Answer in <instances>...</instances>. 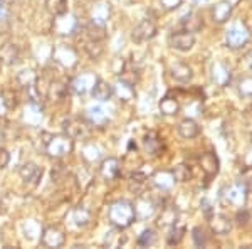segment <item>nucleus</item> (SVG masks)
Returning a JSON list of instances; mask_svg holds the SVG:
<instances>
[{
  "label": "nucleus",
  "instance_id": "1",
  "mask_svg": "<svg viewBox=\"0 0 252 249\" xmlns=\"http://www.w3.org/2000/svg\"><path fill=\"white\" fill-rule=\"evenodd\" d=\"M108 220L111 222L113 227L123 231L128 229L133 222L136 220L135 206L133 202L126 201V199H120V201L113 202L108 209Z\"/></svg>",
  "mask_w": 252,
  "mask_h": 249
},
{
  "label": "nucleus",
  "instance_id": "2",
  "mask_svg": "<svg viewBox=\"0 0 252 249\" xmlns=\"http://www.w3.org/2000/svg\"><path fill=\"white\" fill-rule=\"evenodd\" d=\"M44 140V150L49 157L52 158H63L66 155L72 153L74 150V138H71L66 133L61 135H51V133H42Z\"/></svg>",
  "mask_w": 252,
  "mask_h": 249
},
{
  "label": "nucleus",
  "instance_id": "3",
  "mask_svg": "<svg viewBox=\"0 0 252 249\" xmlns=\"http://www.w3.org/2000/svg\"><path fill=\"white\" fill-rule=\"evenodd\" d=\"M222 202L227 206H234V207H244L247 204V197H249V187L247 183L241 180L235 182L230 187H225L220 194Z\"/></svg>",
  "mask_w": 252,
  "mask_h": 249
},
{
  "label": "nucleus",
  "instance_id": "4",
  "mask_svg": "<svg viewBox=\"0 0 252 249\" xmlns=\"http://www.w3.org/2000/svg\"><path fill=\"white\" fill-rule=\"evenodd\" d=\"M252 37V32L244 22H235L229 27L225 32V44L230 49H242L244 46L249 44Z\"/></svg>",
  "mask_w": 252,
  "mask_h": 249
},
{
  "label": "nucleus",
  "instance_id": "5",
  "mask_svg": "<svg viewBox=\"0 0 252 249\" xmlns=\"http://www.w3.org/2000/svg\"><path fill=\"white\" fill-rule=\"evenodd\" d=\"M52 61L58 63L59 66L66 68V69H72L78 64V51H76L72 46L69 44H58V46L52 47Z\"/></svg>",
  "mask_w": 252,
  "mask_h": 249
},
{
  "label": "nucleus",
  "instance_id": "6",
  "mask_svg": "<svg viewBox=\"0 0 252 249\" xmlns=\"http://www.w3.org/2000/svg\"><path fill=\"white\" fill-rule=\"evenodd\" d=\"M79 29V20L76 19V15L66 14L63 15H56L54 22H52V31L56 32L61 37H67V36H72L74 32H78Z\"/></svg>",
  "mask_w": 252,
  "mask_h": 249
},
{
  "label": "nucleus",
  "instance_id": "7",
  "mask_svg": "<svg viewBox=\"0 0 252 249\" xmlns=\"http://www.w3.org/2000/svg\"><path fill=\"white\" fill-rule=\"evenodd\" d=\"M158 27L152 19H143L140 24L131 31V39L136 44H143L146 40H152L157 36Z\"/></svg>",
  "mask_w": 252,
  "mask_h": 249
},
{
  "label": "nucleus",
  "instance_id": "8",
  "mask_svg": "<svg viewBox=\"0 0 252 249\" xmlns=\"http://www.w3.org/2000/svg\"><path fill=\"white\" fill-rule=\"evenodd\" d=\"M97 76L94 72H83V74L76 76L71 79V83H69V88H71V91L74 93V95H86V93H91L93 86H94Z\"/></svg>",
  "mask_w": 252,
  "mask_h": 249
},
{
  "label": "nucleus",
  "instance_id": "9",
  "mask_svg": "<svg viewBox=\"0 0 252 249\" xmlns=\"http://www.w3.org/2000/svg\"><path fill=\"white\" fill-rule=\"evenodd\" d=\"M64 133L69 135L71 138L78 140V138H86L89 135V125L86 118H67L64 121Z\"/></svg>",
  "mask_w": 252,
  "mask_h": 249
},
{
  "label": "nucleus",
  "instance_id": "10",
  "mask_svg": "<svg viewBox=\"0 0 252 249\" xmlns=\"http://www.w3.org/2000/svg\"><path fill=\"white\" fill-rule=\"evenodd\" d=\"M66 243V234L59 226H49L40 232V244L46 248H61Z\"/></svg>",
  "mask_w": 252,
  "mask_h": 249
},
{
  "label": "nucleus",
  "instance_id": "11",
  "mask_svg": "<svg viewBox=\"0 0 252 249\" xmlns=\"http://www.w3.org/2000/svg\"><path fill=\"white\" fill-rule=\"evenodd\" d=\"M84 118L88 120V123L91 126H96V128H103V126L108 125L109 121V115L108 109L101 105H91L86 109V115Z\"/></svg>",
  "mask_w": 252,
  "mask_h": 249
},
{
  "label": "nucleus",
  "instance_id": "12",
  "mask_svg": "<svg viewBox=\"0 0 252 249\" xmlns=\"http://www.w3.org/2000/svg\"><path fill=\"white\" fill-rule=\"evenodd\" d=\"M168 42L173 49L185 52V51H190V49L195 46V36L192 34V32H187V31L182 29V31L173 32V34L170 36Z\"/></svg>",
  "mask_w": 252,
  "mask_h": 249
},
{
  "label": "nucleus",
  "instance_id": "13",
  "mask_svg": "<svg viewBox=\"0 0 252 249\" xmlns=\"http://www.w3.org/2000/svg\"><path fill=\"white\" fill-rule=\"evenodd\" d=\"M111 17V3L108 0H97L91 9V22L96 26H106Z\"/></svg>",
  "mask_w": 252,
  "mask_h": 249
},
{
  "label": "nucleus",
  "instance_id": "14",
  "mask_svg": "<svg viewBox=\"0 0 252 249\" xmlns=\"http://www.w3.org/2000/svg\"><path fill=\"white\" fill-rule=\"evenodd\" d=\"M69 91H71V88H69V84L66 83V81L51 79V83H49V86H47L46 98H49L51 101H54V103H61V101L67 98Z\"/></svg>",
  "mask_w": 252,
  "mask_h": 249
},
{
  "label": "nucleus",
  "instance_id": "15",
  "mask_svg": "<svg viewBox=\"0 0 252 249\" xmlns=\"http://www.w3.org/2000/svg\"><path fill=\"white\" fill-rule=\"evenodd\" d=\"M22 120L26 125L29 126H39L42 123L44 120V109L40 103H34V101H29L24 108V115H22Z\"/></svg>",
  "mask_w": 252,
  "mask_h": 249
},
{
  "label": "nucleus",
  "instance_id": "16",
  "mask_svg": "<svg viewBox=\"0 0 252 249\" xmlns=\"http://www.w3.org/2000/svg\"><path fill=\"white\" fill-rule=\"evenodd\" d=\"M99 174L104 180H116L121 174V162L116 157H108L99 163Z\"/></svg>",
  "mask_w": 252,
  "mask_h": 249
},
{
  "label": "nucleus",
  "instance_id": "17",
  "mask_svg": "<svg viewBox=\"0 0 252 249\" xmlns=\"http://www.w3.org/2000/svg\"><path fill=\"white\" fill-rule=\"evenodd\" d=\"M113 93H115V96L120 101H123V103H129V101H131L133 98L136 96L135 84L129 83V81H126V79H123V77H118L115 86H113Z\"/></svg>",
  "mask_w": 252,
  "mask_h": 249
},
{
  "label": "nucleus",
  "instance_id": "18",
  "mask_svg": "<svg viewBox=\"0 0 252 249\" xmlns=\"http://www.w3.org/2000/svg\"><path fill=\"white\" fill-rule=\"evenodd\" d=\"M152 180H153V185H155L157 189H160L161 192L172 190L175 187V183H177L173 170H158V172L153 174Z\"/></svg>",
  "mask_w": 252,
  "mask_h": 249
},
{
  "label": "nucleus",
  "instance_id": "19",
  "mask_svg": "<svg viewBox=\"0 0 252 249\" xmlns=\"http://www.w3.org/2000/svg\"><path fill=\"white\" fill-rule=\"evenodd\" d=\"M200 169L204 170V174L207 175V178H212L219 174L220 170V162L219 157L214 152H205L200 157Z\"/></svg>",
  "mask_w": 252,
  "mask_h": 249
},
{
  "label": "nucleus",
  "instance_id": "20",
  "mask_svg": "<svg viewBox=\"0 0 252 249\" xmlns=\"http://www.w3.org/2000/svg\"><path fill=\"white\" fill-rule=\"evenodd\" d=\"M135 206L136 220H146L150 219L157 211V204L148 197H138V201L133 204Z\"/></svg>",
  "mask_w": 252,
  "mask_h": 249
},
{
  "label": "nucleus",
  "instance_id": "21",
  "mask_svg": "<svg viewBox=\"0 0 252 249\" xmlns=\"http://www.w3.org/2000/svg\"><path fill=\"white\" fill-rule=\"evenodd\" d=\"M20 61V49L12 42H5L0 46V64L14 66Z\"/></svg>",
  "mask_w": 252,
  "mask_h": 249
},
{
  "label": "nucleus",
  "instance_id": "22",
  "mask_svg": "<svg viewBox=\"0 0 252 249\" xmlns=\"http://www.w3.org/2000/svg\"><path fill=\"white\" fill-rule=\"evenodd\" d=\"M210 229H212L214 234L227 236L232 229V220L223 214H212L210 215Z\"/></svg>",
  "mask_w": 252,
  "mask_h": 249
},
{
  "label": "nucleus",
  "instance_id": "23",
  "mask_svg": "<svg viewBox=\"0 0 252 249\" xmlns=\"http://www.w3.org/2000/svg\"><path fill=\"white\" fill-rule=\"evenodd\" d=\"M230 79H232V71H230V68L223 63H215L212 66V81L214 83L220 88H225L227 84L230 83Z\"/></svg>",
  "mask_w": 252,
  "mask_h": 249
},
{
  "label": "nucleus",
  "instance_id": "24",
  "mask_svg": "<svg viewBox=\"0 0 252 249\" xmlns=\"http://www.w3.org/2000/svg\"><path fill=\"white\" fill-rule=\"evenodd\" d=\"M232 10H234V5L229 2V0H222V2L215 3L212 7V20L215 24H225L227 20L230 19L232 15Z\"/></svg>",
  "mask_w": 252,
  "mask_h": 249
},
{
  "label": "nucleus",
  "instance_id": "25",
  "mask_svg": "<svg viewBox=\"0 0 252 249\" xmlns=\"http://www.w3.org/2000/svg\"><path fill=\"white\" fill-rule=\"evenodd\" d=\"M91 95L94 100L99 101V103H106V101H109L113 96H115V93H113L111 84L106 83L104 79H101V77H97L94 86L91 89Z\"/></svg>",
  "mask_w": 252,
  "mask_h": 249
},
{
  "label": "nucleus",
  "instance_id": "26",
  "mask_svg": "<svg viewBox=\"0 0 252 249\" xmlns=\"http://www.w3.org/2000/svg\"><path fill=\"white\" fill-rule=\"evenodd\" d=\"M170 74L178 83H189L193 77V69L187 63H184V61H177V63H173L170 66Z\"/></svg>",
  "mask_w": 252,
  "mask_h": 249
},
{
  "label": "nucleus",
  "instance_id": "27",
  "mask_svg": "<svg viewBox=\"0 0 252 249\" xmlns=\"http://www.w3.org/2000/svg\"><path fill=\"white\" fill-rule=\"evenodd\" d=\"M19 175L24 182L27 183H37L42 177V169H39L35 163L32 162H27V163H22L19 167Z\"/></svg>",
  "mask_w": 252,
  "mask_h": 249
},
{
  "label": "nucleus",
  "instance_id": "28",
  "mask_svg": "<svg viewBox=\"0 0 252 249\" xmlns=\"http://www.w3.org/2000/svg\"><path fill=\"white\" fill-rule=\"evenodd\" d=\"M158 108H160V113L165 116H175L178 115V111H180V101H178L177 96L173 95H166L160 100V103H158Z\"/></svg>",
  "mask_w": 252,
  "mask_h": 249
},
{
  "label": "nucleus",
  "instance_id": "29",
  "mask_svg": "<svg viewBox=\"0 0 252 249\" xmlns=\"http://www.w3.org/2000/svg\"><path fill=\"white\" fill-rule=\"evenodd\" d=\"M178 133H180L182 138L192 140V138H197L200 135V126L193 118H185L178 123Z\"/></svg>",
  "mask_w": 252,
  "mask_h": 249
},
{
  "label": "nucleus",
  "instance_id": "30",
  "mask_svg": "<svg viewBox=\"0 0 252 249\" xmlns=\"http://www.w3.org/2000/svg\"><path fill=\"white\" fill-rule=\"evenodd\" d=\"M180 26L184 31L195 34V32L204 29V19H202V15L197 14V12H190V14H187L185 17L182 19Z\"/></svg>",
  "mask_w": 252,
  "mask_h": 249
},
{
  "label": "nucleus",
  "instance_id": "31",
  "mask_svg": "<svg viewBox=\"0 0 252 249\" xmlns=\"http://www.w3.org/2000/svg\"><path fill=\"white\" fill-rule=\"evenodd\" d=\"M143 146H145V152L152 157H157L158 153L161 152V146H163V142H161L160 135L157 132H148L143 140Z\"/></svg>",
  "mask_w": 252,
  "mask_h": 249
},
{
  "label": "nucleus",
  "instance_id": "32",
  "mask_svg": "<svg viewBox=\"0 0 252 249\" xmlns=\"http://www.w3.org/2000/svg\"><path fill=\"white\" fill-rule=\"evenodd\" d=\"M71 220H72V224L78 227L88 226L89 220H91V211L86 209V207H76L71 214Z\"/></svg>",
  "mask_w": 252,
  "mask_h": 249
},
{
  "label": "nucleus",
  "instance_id": "33",
  "mask_svg": "<svg viewBox=\"0 0 252 249\" xmlns=\"http://www.w3.org/2000/svg\"><path fill=\"white\" fill-rule=\"evenodd\" d=\"M84 31H86V36L89 40H99V42H103L108 36L106 26H96V24H93V22L84 27Z\"/></svg>",
  "mask_w": 252,
  "mask_h": 249
},
{
  "label": "nucleus",
  "instance_id": "34",
  "mask_svg": "<svg viewBox=\"0 0 252 249\" xmlns=\"http://www.w3.org/2000/svg\"><path fill=\"white\" fill-rule=\"evenodd\" d=\"M46 9L51 15H63L67 12V0H46Z\"/></svg>",
  "mask_w": 252,
  "mask_h": 249
},
{
  "label": "nucleus",
  "instance_id": "35",
  "mask_svg": "<svg viewBox=\"0 0 252 249\" xmlns=\"http://www.w3.org/2000/svg\"><path fill=\"white\" fill-rule=\"evenodd\" d=\"M172 229H170L168 236H166V243L170 244V246H173V244H178L182 239H184V234H185V226L184 224H178L175 222L173 226H170Z\"/></svg>",
  "mask_w": 252,
  "mask_h": 249
},
{
  "label": "nucleus",
  "instance_id": "36",
  "mask_svg": "<svg viewBox=\"0 0 252 249\" xmlns=\"http://www.w3.org/2000/svg\"><path fill=\"white\" fill-rule=\"evenodd\" d=\"M177 209L173 206H166L161 209V214H160V226H173L177 222Z\"/></svg>",
  "mask_w": 252,
  "mask_h": 249
},
{
  "label": "nucleus",
  "instance_id": "37",
  "mask_svg": "<svg viewBox=\"0 0 252 249\" xmlns=\"http://www.w3.org/2000/svg\"><path fill=\"white\" fill-rule=\"evenodd\" d=\"M35 81H37V76H35V72L32 71V69H22L17 74V83L26 89L34 86Z\"/></svg>",
  "mask_w": 252,
  "mask_h": 249
},
{
  "label": "nucleus",
  "instance_id": "38",
  "mask_svg": "<svg viewBox=\"0 0 252 249\" xmlns=\"http://www.w3.org/2000/svg\"><path fill=\"white\" fill-rule=\"evenodd\" d=\"M101 153H103V152H101V148L96 143H86V145H84V148H83V158L86 162H89V163L99 160Z\"/></svg>",
  "mask_w": 252,
  "mask_h": 249
},
{
  "label": "nucleus",
  "instance_id": "39",
  "mask_svg": "<svg viewBox=\"0 0 252 249\" xmlns=\"http://www.w3.org/2000/svg\"><path fill=\"white\" fill-rule=\"evenodd\" d=\"M155 243H157V232L153 229H150V227L141 232V234L138 236V239H136V244L140 248H150V246H153Z\"/></svg>",
  "mask_w": 252,
  "mask_h": 249
},
{
  "label": "nucleus",
  "instance_id": "40",
  "mask_svg": "<svg viewBox=\"0 0 252 249\" xmlns=\"http://www.w3.org/2000/svg\"><path fill=\"white\" fill-rule=\"evenodd\" d=\"M237 91L242 98H252V74L242 76L237 83Z\"/></svg>",
  "mask_w": 252,
  "mask_h": 249
},
{
  "label": "nucleus",
  "instance_id": "41",
  "mask_svg": "<svg viewBox=\"0 0 252 249\" xmlns=\"http://www.w3.org/2000/svg\"><path fill=\"white\" fill-rule=\"evenodd\" d=\"M40 226L37 224V220H27L26 224H24V234H26L27 239H37L40 236Z\"/></svg>",
  "mask_w": 252,
  "mask_h": 249
},
{
  "label": "nucleus",
  "instance_id": "42",
  "mask_svg": "<svg viewBox=\"0 0 252 249\" xmlns=\"http://www.w3.org/2000/svg\"><path fill=\"white\" fill-rule=\"evenodd\" d=\"M84 51L88 52V56H89L91 59H97L101 54H103L104 47L101 46L99 40H88L86 46H84Z\"/></svg>",
  "mask_w": 252,
  "mask_h": 249
},
{
  "label": "nucleus",
  "instance_id": "43",
  "mask_svg": "<svg viewBox=\"0 0 252 249\" xmlns=\"http://www.w3.org/2000/svg\"><path fill=\"white\" fill-rule=\"evenodd\" d=\"M2 96H3V101H5L7 109H15L19 106V95L12 88L3 89Z\"/></svg>",
  "mask_w": 252,
  "mask_h": 249
},
{
  "label": "nucleus",
  "instance_id": "44",
  "mask_svg": "<svg viewBox=\"0 0 252 249\" xmlns=\"http://www.w3.org/2000/svg\"><path fill=\"white\" fill-rule=\"evenodd\" d=\"M173 174H175L177 182H189L190 178H192V170H190V167L185 165V163H180V165L175 167Z\"/></svg>",
  "mask_w": 252,
  "mask_h": 249
},
{
  "label": "nucleus",
  "instance_id": "45",
  "mask_svg": "<svg viewBox=\"0 0 252 249\" xmlns=\"http://www.w3.org/2000/svg\"><path fill=\"white\" fill-rule=\"evenodd\" d=\"M192 239H193V244L197 248H204L207 243H209V238H207L205 231L202 227H193L192 231Z\"/></svg>",
  "mask_w": 252,
  "mask_h": 249
},
{
  "label": "nucleus",
  "instance_id": "46",
  "mask_svg": "<svg viewBox=\"0 0 252 249\" xmlns=\"http://www.w3.org/2000/svg\"><path fill=\"white\" fill-rule=\"evenodd\" d=\"M235 220H237L239 226H246V224L251 220V212L246 209V206L239 207V212H237V215H235Z\"/></svg>",
  "mask_w": 252,
  "mask_h": 249
},
{
  "label": "nucleus",
  "instance_id": "47",
  "mask_svg": "<svg viewBox=\"0 0 252 249\" xmlns=\"http://www.w3.org/2000/svg\"><path fill=\"white\" fill-rule=\"evenodd\" d=\"M121 243H123V241H121V236L118 234V232H115V231L106 232V244L109 248H118Z\"/></svg>",
  "mask_w": 252,
  "mask_h": 249
},
{
  "label": "nucleus",
  "instance_id": "48",
  "mask_svg": "<svg viewBox=\"0 0 252 249\" xmlns=\"http://www.w3.org/2000/svg\"><path fill=\"white\" fill-rule=\"evenodd\" d=\"M10 162V153L3 146H0V170H3Z\"/></svg>",
  "mask_w": 252,
  "mask_h": 249
},
{
  "label": "nucleus",
  "instance_id": "49",
  "mask_svg": "<svg viewBox=\"0 0 252 249\" xmlns=\"http://www.w3.org/2000/svg\"><path fill=\"white\" fill-rule=\"evenodd\" d=\"M9 3H5L3 0H0V24L7 22V19H9Z\"/></svg>",
  "mask_w": 252,
  "mask_h": 249
},
{
  "label": "nucleus",
  "instance_id": "50",
  "mask_svg": "<svg viewBox=\"0 0 252 249\" xmlns=\"http://www.w3.org/2000/svg\"><path fill=\"white\" fill-rule=\"evenodd\" d=\"M160 2H161V5H163L166 10H175V9H178V7L182 5V2H184V0H160Z\"/></svg>",
  "mask_w": 252,
  "mask_h": 249
},
{
  "label": "nucleus",
  "instance_id": "51",
  "mask_svg": "<svg viewBox=\"0 0 252 249\" xmlns=\"http://www.w3.org/2000/svg\"><path fill=\"white\" fill-rule=\"evenodd\" d=\"M200 207H202V211H204L205 217H209V219H210V215L214 214V209H212V206H210V202H209V201H202Z\"/></svg>",
  "mask_w": 252,
  "mask_h": 249
},
{
  "label": "nucleus",
  "instance_id": "52",
  "mask_svg": "<svg viewBox=\"0 0 252 249\" xmlns=\"http://www.w3.org/2000/svg\"><path fill=\"white\" fill-rule=\"evenodd\" d=\"M244 178H246L244 182L247 183V187L252 189V167H247L246 169V172H244Z\"/></svg>",
  "mask_w": 252,
  "mask_h": 249
},
{
  "label": "nucleus",
  "instance_id": "53",
  "mask_svg": "<svg viewBox=\"0 0 252 249\" xmlns=\"http://www.w3.org/2000/svg\"><path fill=\"white\" fill-rule=\"evenodd\" d=\"M5 111H7V106H5V101H3L2 91H0V118L5 115Z\"/></svg>",
  "mask_w": 252,
  "mask_h": 249
},
{
  "label": "nucleus",
  "instance_id": "54",
  "mask_svg": "<svg viewBox=\"0 0 252 249\" xmlns=\"http://www.w3.org/2000/svg\"><path fill=\"white\" fill-rule=\"evenodd\" d=\"M246 165L247 167H252V150H249L246 155Z\"/></svg>",
  "mask_w": 252,
  "mask_h": 249
},
{
  "label": "nucleus",
  "instance_id": "55",
  "mask_svg": "<svg viewBox=\"0 0 252 249\" xmlns=\"http://www.w3.org/2000/svg\"><path fill=\"white\" fill-rule=\"evenodd\" d=\"M246 63H247V66H249L252 69V51L251 52H247V56H246Z\"/></svg>",
  "mask_w": 252,
  "mask_h": 249
},
{
  "label": "nucleus",
  "instance_id": "56",
  "mask_svg": "<svg viewBox=\"0 0 252 249\" xmlns=\"http://www.w3.org/2000/svg\"><path fill=\"white\" fill-rule=\"evenodd\" d=\"M193 2H197V3H205V2H209V0H193Z\"/></svg>",
  "mask_w": 252,
  "mask_h": 249
},
{
  "label": "nucleus",
  "instance_id": "57",
  "mask_svg": "<svg viewBox=\"0 0 252 249\" xmlns=\"http://www.w3.org/2000/svg\"><path fill=\"white\" fill-rule=\"evenodd\" d=\"M2 140H3V132L0 130V143H2Z\"/></svg>",
  "mask_w": 252,
  "mask_h": 249
},
{
  "label": "nucleus",
  "instance_id": "58",
  "mask_svg": "<svg viewBox=\"0 0 252 249\" xmlns=\"http://www.w3.org/2000/svg\"><path fill=\"white\" fill-rule=\"evenodd\" d=\"M3 2H5V3H9V5H10V3H12V2H15V0H3Z\"/></svg>",
  "mask_w": 252,
  "mask_h": 249
}]
</instances>
